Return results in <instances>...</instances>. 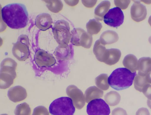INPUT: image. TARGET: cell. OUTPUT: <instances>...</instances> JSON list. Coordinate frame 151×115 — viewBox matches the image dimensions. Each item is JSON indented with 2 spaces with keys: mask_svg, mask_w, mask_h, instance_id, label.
<instances>
[{
  "mask_svg": "<svg viewBox=\"0 0 151 115\" xmlns=\"http://www.w3.org/2000/svg\"><path fill=\"white\" fill-rule=\"evenodd\" d=\"M72 49L68 45H59L55 51L54 54L56 57L61 60L68 59L72 55Z\"/></svg>",
  "mask_w": 151,
  "mask_h": 115,
  "instance_id": "obj_17",
  "label": "cell"
},
{
  "mask_svg": "<svg viewBox=\"0 0 151 115\" xmlns=\"http://www.w3.org/2000/svg\"><path fill=\"white\" fill-rule=\"evenodd\" d=\"M34 60L40 67H51L56 63V60L52 55L42 49L36 51L34 55Z\"/></svg>",
  "mask_w": 151,
  "mask_h": 115,
  "instance_id": "obj_10",
  "label": "cell"
},
{
  "mask_svg": "<svg viewBox=\"0 0 151 115\" xmlns=\"http://www.w3.org/2000/svg\"><path fill=\"white\" fill-rule=\"evenodd\" d=\"M14 112L15 115H30L31 110L29 105L24 102L18 105Z\"/></svg>",
  "mask_w": 151,
  "mask_h": 115,
  "instance_id": "obj_29",
  "label": "cell"
},
{
  "mask_svg": "<svg viewBox=\"0 0 151 115\" xmlns=\"http://www.w3.org/2000/svg\"><path fill=\"white\" fill-rule=\"evenodd\" d=\"M134 83L135 88L140 92H142L144 87L149 84L146 80L145 76H140L138 74L135 77Z\"/></svg>",
  "mask_w": 151,
  "mask_h": 115,
  "instance_id": "obj_28",
  "label": "cell"
},
{
  "mask_svg": "<svg viewBox=\"0 0 151 115\" xmlns=\"http://www.w3.org/2000/svg\"><path fill=\"white\" fill-rule=\"evenodd\" d=\"M88 115H109L110 110L108 105L101 98H96L90 101L87 106Z\"/></svg>",
  "mask_w": 151,
  "mask_h": 115,
  "instance_id": "obj_7",
  "label": "cell"
},
{
  "mask_svg": "<svg viewBox=\"0 0 151 115\" xmlns=\"http://www.w3.org/2000/svg\"><path fill=\"white\" fill-rule=\"evenodd\" d=\"M65 1V2L69 5L73 6L77 4L79 1Z\"/></svg>",
  "mask_w": 151,
  "mask_h": 115,
  "instance_id": "obj_36",
  "label": "cell"
},
{
  "mask_svg": "<svg viewBox=\"0 0 151 115\" xmlns=\"http://www.w3.org/2000/svg\"><path fill=\"white\" fill-rule=\"evenodd\" d=\"M138 74L145 76L151 71V58L143 57L139 58L138 61Z\"/></svg>",
  "mask_w": 151,
  "mask_h": 115,
  "instance_id": "obj_16",
  "label": "cell"
},
{
  "mask_svg": "<svg viewBox=\"0 0 151 115\" xmlns=\"http://www.w3.org/2000/svg\"><path fill=\"white\" fill-rule=\"evenodd\" d=\"M70 42L73 45L89 48L91 46L93 38L91 35L82 29L75 28L71 31Z\"/></svg>",
  "mask_w": 151,
  "mask_h": 115,
  "instance_id": "obj_6",
  "label": "cell"
},
{
  "mask_svg": "<svg viewBox=\"0 0 151 115\" xmlns=\"http://www.w3.org/2000/svg\"><path fill=\"white\" fill-rule=\"evenodd\" d=\"M142 92L148 99L151 100V85L148 84L144 87Z\"/></svg>",
  "mask_w": 151,
  "mask_h": 115,
  "instance_id": "obj_32",
  "label": "cell"
},
{
  "mask_svg": "<svg viewBox=\"0 0 151 115\" xmlns=\"http://www.w3.org/2000/svg\"><path fill=\"white\" fill-rule=\"evenodd\" d=\"M97 0H82V2L86 7L91 8L96 4Z\"/></svg>",
  "mask_w": 151,
  "mask_h": 115,
  "instance_id": "obj_34",
  "label": "cell"
},
{
  "mask_svg": "<svg viewBox=\"0 0 151 115\" xmlns=\"http://www.w3.org/2000/svg\"><path fill=\"white\" fill-rule=\"evenodd\" d=\"M69 23L64 20L56 22L52 28L55 39L59 45H68L71 39Z\"/></svg>",
  "mask_w": 151,
  "mask_h": 115,
  "instance_id": "obj_4",
  "label": "cell"
},
{
  "mask_svg": "<svg viewBox=\"0 0 151 115\" xmlns=\"http://www.w3.org/2000/svg\"><path fill=\"white\" fill-rule=\"evenodd\" d=\"M48 9L52 12L58 13L62 10L63 4L60 0H45Z\"/></svg>",
  "mask_w": 151,
  "mask_h": 115,
  "instance_id": "obj_26",
  "label": "cell"
},
{
  "mask_svg": "<svg viewBox=\"0 0 151 115\" xmlns=\"http://www.w3.org/2000/svg\"><path fill=\"white\" fill-rule=\"evenodd\" d=\"M148 41L151 44V36H150L149 38Z\"/></svg>",
  "mask_w": 151,
  "mask_h": 115,
  "instance_id": "obj_40",
  "label": "cell"
},
{
  "mask_svg": "<svg viewBox=\"0 0 151 115\" xmlns=\"http://www.w3.org/2000/svg\"><path fill=\"white\" fill-rule=\"evenodd\" d=\"M72 99L62 97L54 100L50 104L49 111L53 115H73L75 109Z\"/></svg>",
  "mask_w": 151,
  "mask_h": 115,
  "instance_id": "obj_3",
  "label": "cell"
},
{
  "mask_svg": "<svg viewBox=\"0 0 151 115\" xmlns=\"http://www.w3.org/2000/svg\"><path fill=\"white\" fill-rule=\"evenodd\" d=\"M2 19L11 28L19 29L27 24L28 15L25 6L22 4L13 3L4 6L1 10Z\"/></svg>",
  "mask_w": 151,
  "mask_h": 115,
  "instance_id": "obj_1",
  "label": "cell"
},
{
  "mask_svg": "<svg viewBox=\"0 0 151 115\" xmlns=\"http://www.w3.org/2000/svg\"><path fill=\"white\" fill-rule=\"evenodd\" d=\"M112 115H127L126 111L123 109L118 107L114 109L112 111Z\"/></svg>",
  "mask_w": 151,
  "mask_h": 115,
  "instance_id": "obj_33",
  "label": "cell"
},
{
  "mask_svg": "<svg viewBox=\"0 0 151 115\" xmlns=\"http://www.w3.org/2000/svg\"><path fill=\"white\" fill-rule=\"evenodd\" d=\"M148 22L150 26H151V15L149 17L148 19Z\"/></svg>",
  "mask_w": 151,
  "mask_h": 115,
  "instance_id": "obj_39",
  "label": "cell"
},
{
  "mask_svg": "<svg viewBox=\"0 0 151 115\" xmlns=\"http://www.w3.org/2000/svg\"><path fill=\"white\" fill-rule=\"evenodd\" d=\"M52 19L50 14L43 13L37 16L35 19V24L39 29L45 31L51 26Z\"/></svg>",
  "mask_w": 151,
  "mask_h": 115,
  "instance_id": "obj_14",
  "label": "cell"
},
{
  "mask_svg": "<svg viewBox=\"0 0 151 115\" xmlns=\"http://www.w3.org/2000/svg\"><path fill=\"white\" fill-rule=\"evenodd\" d=\"M106 50L105 45L101 42L99 39L96 41L94 45L93 52L98 60L102 62Z\"/></svg>",
  "mask_w": 151,
  "mask_h": 115,
  "instance_id": "obj_24",
  "label": "cell"
},
{
  "mask_svg": "<svg viewBox=\"0 0 151 115\" xmlns=\"http://www.w3.org/2000/svg\"><path fill=\"white\" fill-rule=\"evenodd\" d=\"M103 95V91L96 87L95 86L90 87L85 91V101L88 103L94 99L101 97Z\"/></svg>",
  "mask_w": 151,
  "mask_h": 115,
  "instance_id": "obj_20",
  "label": "cell"
},
{
  "mask_svg": "<svg viewBox=\"0 0 151 115\" xmlns=\"http://www.w3.org/2000/svg\"><path fill=\"white\" fill-rule=\"evenodd\" d=\"M114 1L116 6L122 9H127L130 2V0H114Z\"/></svg>",
  "mask_w": 151,
  "mask_h": 115,
  "instance_id": "obj_31",
  "label": "cell"
},
{
  "mask_svg": "<svg viewBox=\"0 0 151 115\" xmlns=\"http://www.w3.org/2000/svg\"><path fill=\"white\" fill-rule=\"evenodd\" d=\"M1 115H8L6 114H1Z\"/></svg>",
  "mask_w": 151,
  "mask_h": 115,
  "instance_id": "obj_41",
  "label": "cell"
},
{
  "mask_svg": "<svg viewBox=\"0 0 151 115\" xmlns=\"http://www.w3.org/2000/svg\"><path fill=\"white\" fill-rule=\"evenodd\" d=\"M7 95L10 100L13 102H17L26 98L27 94L24 88L20 86H17L9 90Z\"/></svg>",
  "mask_w": 151,
  "mask_h": 115,
  "instance_id": "obj_12",
  "label": "cell"
},
{
  "mask_svg": "<svg viewBox=\"0 0 151 115\" xmlns=\"http://www.w3.org/2000/svg\"><path fill=\"white\" fill-rule=\"evenodd\" d=\"M110 5V2L107 0L104 1L99 4L94 10V17L96 19L98 20H102Z\"/></svg>",
  "mask_w": 151,
  "mask_h": 115,
  "instance_id": "obj_18",
  "label": "cell"
},
{
  "mask_svg": "<svg viewBox=\"0 0 151 115\" xmlns=\"http://www.w3.org/2000/svg\"><path fill=\"white\" fill-rule=\"evenodd\" d=\"M119 38L118 35L116 32L108 30L102 33L99 39L101 42L105 45L116 42L118 40Z\"/></svg>",
  "mask_w": 151,
  "mask_h": 115,
  "instance_id": "obj_19",
  "label": "cell"
},
{
  "mask_svg": "<svg viewBox=\"0 0 151 115\" xmlns=\"http://www.w3.org/2000/svg\"><path fill=\"white\" fill-rule=\"evenodd\" d=\"M147 104L148 106L151 109V100L148 99L147 101Z\"/></svg>",
  "mask_w": 151,
  "mask_h": 115,
  "instance_id": "obj_38",
  "label": "cell"
},
{
  "mask_svg": "<svg viewBox=\"0 0 151 115\" xmlns=\"http://www.w3.org/2000/svg\"><path fill=\"white\" fill-rule=\"evenodd\" d=\"M132 18L134 21L139 22L145 19L147 15L145 6L138 1H135L130 9Z\"/></svg>",
  "mask_w": 151,
  "mask_h": 115,
  "instance_id": "obj_11",
  "label": "cell"
},
{
  "mask_svg": "<svg viewBox=\"0 0 151 115\" xmlns=\"http://www.w3.org/2000/svg\"><path fill=\"white\" fill-rule=\"evenodd\" d=\"M138 60L134 55L129 54L126 55L123 61L124 66L132 73L137 70Z\"/></svg>",
  "mask_w": 151,
  "mask_h": 115,
  "instance_id": "obj_21",
  "label": "cell"
},
{
  "mask_svg": "<svg viewBox=\"0 0 151 115\" xmlns=\"http://www.w3.org/2000/svg\"><path fill=\"white\" fill-rule=\"evenodd\" d=\"M137 75L126 68H120L114 70L109 76L108 83L113 89L120 91L128 88L132 84Z\"/></svg>",
  "mask_w": 151,
  "mask_h": 115,
  "instance_id": "obj_2",
  "label": "cell"
},
{
  "mask_svg": "<svg viewBox=\"0 0 151 115\" xmlns=\"http://www.w3.org/2000/svg\"><path fill=\"white\" fill-rule=\"evenodd\" d=\"M32 115H49V114L46 108L40 106L35 108Z\"/></svg>",
  "mask_w": 151,
  "mask_h": 115,
  "instance_id": "obj_30",
  "label": "cell"
},
{
  "mask_svg": "<svg viewBox=\"0 0 151 115\" xmlns=\"http://www.w3.org/2000/svg\"><path fill=\"white\" fill-rule=\"evenodd\" d=\"M136 115H150L148 109L145 108L139 109L136 112Z\"/></svg>",
  "mask_w": 151,
  "mask_h": 115,
  "instance_id": "obj_35",
  "label": "cell"
},
{
  "mask_svg": "<svg viewBox=\"0 0 151 115\" xmlns=\"http://www.w3.org/2000/svg\"><path fill=\"white\" fill-rule=\"evenodd\" d=\"M16 77L5 72H0V88L5 89L10 87L14 82Z\"/></svg>",
  "mask_w": 151,
  "mask_h": 115,
  "instance_id": "obj_22",
  "label": "cell"
},
{
  "mask_svg": "<svg viewBox=\"0 0 151 115\" xmlns=\"http://www.w3.org/2000/svg\"><path fill=\"white\" fill-rule=\"evenodd\" d=\"M121 55V52L118 49H107L104 56L102 62L109 65H113L119 61Z\"/></svg>",
  "mask_w": 151,
  "mask_h": 115,
  "instance_id": "obj_13",
  "label": "cell"
},
{
  "mask_svg": "<svg viewBox=\"0 0 151 115\" xmlns=\"http://www.w3.org/2000/svg\"><path fill=\"white\" fill-rule=\"evenodd\" d=\"M86 27L87 32L92 35L98 34L101 30L102 26L99 20L93 19L89 21Z\"/></svg>",
  "mask_w": 151,
  "mask_h": 115,
  "instance_id": "obj_23",
  "label": "cell"
},
{
  "mask_svg": "<svg viewBox=\"0 0 151 115\" xmlns=\"http://www.w3.org/2000/svg\"><path fill=\"white\" fill-rule=\"evenodd\" d=\"M104 99L109 105L114 106L119 103L121 96L117 92L111 91L106 94L104 96Z\"/></svg>",
  "mask_w": 151,
  "mask_h": 115,
  "instance_id": "obj_25",
  "label": "cell"
},
{
  "mask_svg": "<svg viewBox=\"0 0 151 115\" xmlns=\"http://www.w3.org/2000/svg\"><path fill=\"white\" fill-rule=\"evenodd\" d=\"M29 44V39L27 35H20L17 42L14 44L12 49L13 55L19 60H25L30 54Z\"/></svg>",
  "mask_w": 151,
  "mask_h": 115,
  "instance_id": "obj_5",
  "label": "cell"
},
{
  "mask_svg": "<svg viewBox=\"0 0 151 115\" xmlns=\"http://www.w3.org/2000/svg\"><path fill=\"white\" fill-rule=\"evenodd\" d=\"M145 76L148 83L151 84V71L146 74Z\"/></svg>",
  "mask_w": 151,
  "mask_h": 115,
  "instance_id": "obj_37",
  "label": "cell"
},
{
  "mask_svg": "<svg viewBox=\"0 0 151 115\" xmlns=\"http://www.w3.org/2000/svg\"><path fill=\"white\" fill-rule=\"evenodd\" d=\"M17 65V63L13 59L6 58L1 63L0 72L8 73L16 77L15 70Z\"/></svg>",
  "mask_w": 151,
  "mask_h": 115,
  "instance_id": "obj_15",
  "label": "cell"
},
{
  "mask_svg": "<svg viewBox=\"0 0 151 115\" xmlns=\"http://www.w3.org/2000/svg\"><path fill=\"white\" fill-rule=\"evenodd\" d=\"M68 96L72 100L75 107L78 109H81L85 105V99L82 92L73 85L68 86L66 89Z\"/></svg>",
  "mask_w": 151,
  "mask_h": 115,
  "instance_id": "obj_9",
  "label": "cell"
},
{
  "mask_svg": "<svg viewBox=\"0 0 151 115\" xmlns=\"http://www.w3.org/2000/svg\"><path fill=\"white\" fill-rule=\"evenodd\" d=\"M108 77V75L106 74H101L96 77L95 81L97 86L103 90H107L109 87Z\"/></svg>",
  "mask_w": 151,
  "mask_h": 115,
  "instance_id": "obj_27",
  "label": "cell"
},
{
  "mask_svg": "<svg viewBox=\"0 0 151 115\" xmlns=\"http://www.w3.org/2000/svg\"><path fill=\"white\" fill-rule=\"evenodd\" d=\"M124 16L121 9L115 7L109 9L104 17V21L108 25L117 28L123 22Z\"/></svg>",
  "mask_w": 151,
  "mask_h": 115,
  "instance_id": "obj_8",
  "label": "cell"
}]
</instances>
